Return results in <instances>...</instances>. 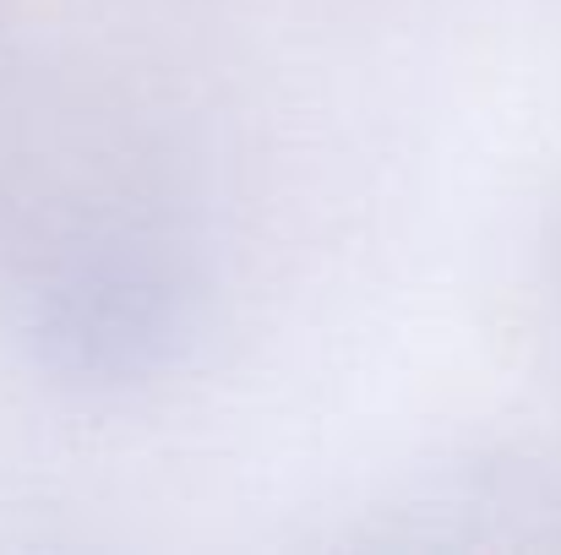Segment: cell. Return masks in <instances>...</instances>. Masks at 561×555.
I'll return each instance as SVG.
<instances>
[{
    "instance_id": "1",
    "label": "cell",
    "mask_w": 561,
    "mask_h": 555,
    "mask_svg": "<svg viewBox=\"0 0 561 555\" xmlns=\"http://www.w3.org/2000/svg\"><path fill=\"white\" fill-rule=\"evenodd\" d=\"M191 316L196 284L186 256L131 223L60 240L22 294L33 360L82 392H126L164 375L186 349Z\"/></svg>"
}]
</instances>
